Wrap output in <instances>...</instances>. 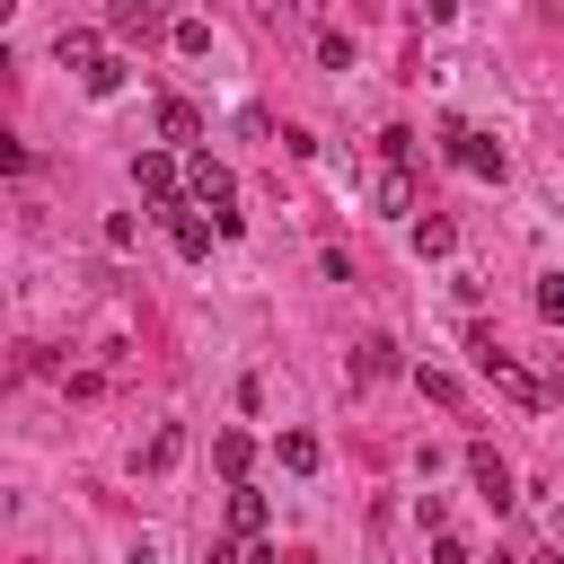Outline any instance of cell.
I'll list each match as a JSON object with an SVG mask.
<instances>
[{
    "label": "cell",
    "mask_w": 564,
    "mask_h": 564,
    "mask_svg": "<svg viewBox=\"0 0 564 564\" xmlns=\"http://www.w3.org/2000/svg\"><path fill=\"white\" fill-rule=\"evenodd\" d=\"M185 194H194V203H203V212L220 220V238H229V229L247 220V212H238V176H229V167H220L212 150H203V159H185Z\"/></svg>",
    "instance_id": "obj_1"
},
{
    "label": "cell",
    "mask_w": 564,
    "mask_h": 564,
    "mask_svg": "<svg viewBox=\"0 0 564 564\" xmlns=\"http://www.w3.org/2000/svg\"><path fill=\"white\" fill-rule=\"evenodd\" d=\"M476 370H485V379H494V388H502L511 405H529V414L546 405V388H538V379H529V370H520V361H511V352H502L494 335H476Z\"/></svg>",
    "instance_id": "obj_2"
},
{
    "label": "cell",
    "mask_w": 564,
    "mask_h": 564,
    "mask_svg": "<svg viewBox=\"0 0 564 564\" xmlns=\"http://www.w3.org/2000/svg\"><path fill=\"white\" fill-rule=\"evenodd\" d=\"M441 141H449V159L467 167V176H502L511 159H502V141L494 132H476V123H441Z\"/></svg>",
    "instance_id": "obj_3"
},
{
    "label": "cell",
    "mask_w": 564,
    "mask_h": 564,
    "mask_svg": "<svg viewBox=\"0 0 564 564\" xmlns=\"http://www.w3.org/2000/svg\"><path fill=\"white\" fill-rule=\"evenodd\" d=\"M132 185H141L150 203H176V194H185V167H176L167 150H141V159H132Z\"/></svg>",
    "instance_id": "obj_4"
},
{
    "label": "cell",
    "mask_w": 564,
    "mask_h": 564,
    "mask_svg": "<svg viewBox=\"0 0 564 564\" xmlns=\"http://www.w3.org/2000/svg\"><path fill=\"white\" fill-rule=\"evenodd\" d=\"M212 229H220V220H203V212L167 203V238H176V256H185V264H203V256H212Z\"/></svg>",
    "instance_id": "obj_5"
},
{
    "label": "cell",
    "mask_w": 564,
    "mask_h": 564,
    "mask_svg": "<svg viewBox=\"0 0 564 564\" xmlns=\"http://www.w3.org/2000/svg\"><path fill=\"white\" fill-rule=\"evenodd\" d=\"M370 203H379L388 220H405V212H414V167H397V159H388V167L370 176Z\"/></svg>",
    "instance_id": "obj_6"
},
{
    "label": "cell",
    "mask_w": 564,
    "mask_h": 564,
    "mask_svg": "<svg viewBox=\"0 0 564 564\" xmlns=\"http://www.w3.org/2000/svg\"><path fill=\"white\" fill-rule=\"evenodd\" d=\"M467 476H476V494H485L494 511L511 502V467H502V449H485V441H476V449H467Z\"/></svg>",
    "instance_id": "obj_7"
},
{
    "label": "cell",
    "mask_w": 564,
    "mask_h": 564,
    "mask_svg": "<svg viewBox=\"0 0 564 564\" xmlns=\"http://www.w3.org/2000/svg\"><path fill=\"white\" fill-rule=\"evenodd\" d=\"M53 62H70V70L106 62V53H97V26H62V35H53Z\"/></svg>",
    "instance_id": "obj_8"
},
{
    "label": "cell",
    "mask_w": 564,
    "mask_h": 564,
    "mask_svg": "<svg viewBox=\"0 0 564 564\" xmlns=\"http://www.w3.org/2000/svg\"><path fill=\"white\" fill-rule=\"evenodd\" d=\"M176 458H185V423H159V432H150V449H141V467H150V476H167Z\"/></svg>",
    "instance_id": "obj_9"
},
{
    "label": "cell",
    "mask_w": 564,
    "mask_h": 564,
    "mask_svg": "<svg viewBox=\"0 0 564 564\" xmlns=\"http://www.w3.org/2000/svg\"><path fill=\"white\" fill-rule=\"evenodd\" d=\"M273 458H282L291 476H317V458H326V449H317V432H282V441H273Z\"/></svg>",
    "instance_id": "obj_10"
},
{
    "label": "cell",
    "mask_w": 564,
    "mask_h": 564,
    "mask_svg": "<svg viewBox=\"0 0 564 564\" xmlns=\"http://www.w3.org/2000/svg\"><path fill=\"white\" fill-rule=\"evenodd\" d=\"M194 132H203V115L185 97H159V141H194Z\"/></svg>",
    "instance_id": "obj_11"
},
{
    "label": "cell",
    "mask_w": 564,
    "mask_h": 564,
    "mask_svg": "<svg viewBox=\"0 0 564 564\" xmlns=\"http://www.w3.org/2000/svg\"><path fill=\"white\" fill-rule=\"evenodd\" d=\"M405 361H397V344L388 335H361V379H397Z\"/></svg>",
    "instance_id": "obj_12"
},
{
    "label": "cell",
    "mask_w": 564,
    "mask_h": 564,
    "mask_svg": "<svg viewBox=\"0 0 564 564\" xmlns=\"http://www.w3.org/2000/svg\"><path fill=\"white\" fill-rule=\"evenodd\" d=\"M212 458H220V476L238 485V476H247V458H256V441H247V432H220V441H212Z\"/></svg>",
    "instance_id": "obj_13"
},
{
    "label": "cell",
    "mask_w": 564,
    "mask_h": 564,
    "mask_svg": "<svg viewBox=\"0 0 564 564\" xmlns=\"http://www.w3.org/2000/svg\"><path fill=\"white\" fill-rule=\"evenodd\" d=\"M229 529H238V538H256V529H264V494H247V485H238V494H229Z\"/></svg>",
    "instance_id": "obj_14"
},
{
    "label": "cell",
    "mask_w": 564,
    "mask_h": 564,
    "mask_svg": "<svg viewBox=\"0 0 564 564\" xmlns=\"http://www.w3.org/2000/svg\"><path fill=\"white\" fill-rule=\"evenodd\" d=\"M167 44L194 62V53H212V26H203V18H176V26H167Z\"/></svg>",
    "instance_id": "obj_15"
},
{
    "label": "cell",
    "mask_w": 564,
    "mask_h": 564,
    "mask_svg": "<svg viewBox=\"0 0 564 564\" xmlns=\"http://www.w3.org/2000/svg\"><path fill=\"white\" fill-rule=\"evenodd\" d=\"M79 88H88V97H115V88H123V62H115V53H106V62H88V70H79Z\"/></svg>",
    "instance_id": "obj_16"
},
{
    "label": "cell",
    "mask_w": 564,
    "mask_h": 564,
    "mask_svg": "<svg viewBox=\"0 0 564 564\" xmlns=\"http://www.w3.org/2000/svg\"><path fill=\"white\" fill-rule=\"evenodd\" d=\"M414 247H423V256H449V247H458V229L432 212V220H414Z\"/></svg>",
    "instance_id": "obj_17"
},
{
    "label": "cell",
    "mask_w": 564,
    "mask_h": 564,
    "mask_svg": "<svg viewBox=\"0 0 564 564\" xmlns=\"http://www.w3.org/2000/svg\"><path fill=\"white\" fill-rule=\"evenodd\" d=\"M414 388H423L432 405H458V379H449V370H414Z\"/></svg>",
    "instance_id": "obj_18"
},
{
    "label": "cell",
    "mask_w": 564,
    "mask_h": 564,
    "mask_svg": "<svg viewBox=\"0 0 564 564\" xmlns=\"http://www.w3.org/2000/svg\"><path fill=\"white\" fill-rule=\"evenodd\" d=\"M538 317H546V326H564V273H546V282H538Z\"/></svg>",
    "instance_id": "obj_19"
},
{
    "label": "cell",
    "mask_w": 564,
    "mask_h": 564,
    "mask_svg": "<svg viewBox=\"0 0 564 564\" xmlns=\"http://www.w3.org/2000/svg\"><path fill=\"white\" fill-rule=\"evenodd\" d=\"M317 62H326V70H352V44H344V35L326 26V35H317Z\"/></svg>",
    "instance_id": "obj_20"
},
{
    "label": "cell",
    "mask_w": 564,
    "mask_h": 564,
    "mask_svg": "<svg viewBox=\"0 0 564 564\" xmlns=\"http://www.w3.org/2000/svg\"><path fill=\"white\" fill-rule=\"evenodd\" d=\"M379 150H388L397 167H414V132H405V123H388V132H379Z\"/></svg>",
    "instance_id": "obj_21"
},
{
    "label": "cell",
    "mask_w": 564,
    "mask_h": 564,
    "mask_svg": "<svg viewBox=\"0 0 564 564\" xmlns=\"http://www.w3.org/2000/svg\"><path fill=\"white\" fill-rule=\"evenodd\" d=\"M441 520H449V502H441V494H414V529H432V538H441Z\"/></svg>",
    "instance_id": "obj_22"
},
{
    "label": "cell",
    "mask_w": 564,
    "mask_h": 564,
    "mask_svg": "<svg viewBox=\"0 0 564 564\" xmlns=\"http://www.w3.org/2000/svg\"><path fill=\"white\" fill-rule=\"evenodd\" d=\"M432 564H476V555H467V538H449V529H441V538H432Z\"/></svg>",
    "instance_id": "obj_23"
},
{
    "label": "cell",
    "mask_w": 564,
    "mask_h": 564,
    "mask_svg": "<svg viewBox=\"0 0 564 564\" xmlns=\"http://www.w3.org/2000/svg\"><path fill=\"white\" fill-rule=\"evenodd\" d=\"M123 564H159V538H150V529H141V538H132V546H123Z\"/></svg>",
    "instance_id": "obj_24"
},
{
    "label": "cell",
    "mask_w": 564,
    "mask_h": 564,
    "mask_svg": "<svg viewBox=\"0 0 564 564\" xmlns=\"http://www.w3.org/2000/svg\"><path fill=\"white\" fill-rule=\"evenodd\" d=\"M203 564H247V555H238V538H212V546H203Z\"/></svg>",
    "instance_id": "obj_25"
},
{
    "label": "cell",
    "mask_w": 564,
    "mask_h": 564,
    "mask_svg": "<svg viewBox=\"0 0 564 564\" xmlns=\"http://www.w3.org/2000/svg\"><path fill=\"white\" fill-rule=\"evenodd\" d=\"M449 9H458V0H423V18H432V26H449Z\"/></svg>",
    "instance_id": "obj_26"
},
{
    "label": "cell",
    "mask_w": 564,
    "mask_h": 564,
    "mask_svg": "<svg viewBox=\"0 0 564 564\" xmlns=\"http://www.w3.org/2000/svg\"><path fill=\"white\" fill-rule=\"evenodd\" d=\"M546 538H555V546H564V502H546Z\"/></svg>",
    "instance_id": "obj_27"
},
{
    "label": "cell",
    "mask_w": 564,
    "mask_h": 564,
    "mask_svg": "<svg viewBox=\"0 0 564 564\" xmlns=\"http://www.w3.org/2000/svg\"><path fill=\"white\" fill-rule=\"evenodd\" d=\"M538 564H564V555H538Z\"/></svg>",
    "instance_id": "obj_28"
},
{
    "label": "cell",
    "mask_w": 564,
    "mask_h": 564,
    "mask_svg": "<svg viewBox=\"0 0 564 564\" xmlns=\"http://www.w3.org/2000/svg\"><path fill=\"white\" fill-rule=\"evenodd\" d=\"M141 9H167V0H141Z\"/></svg>",
    "instance_id": "obj_29"
}]
</instances>
